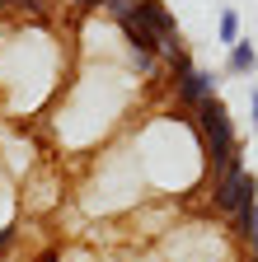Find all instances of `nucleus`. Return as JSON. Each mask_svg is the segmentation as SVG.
<instances>
[{"label":"nucleus","instance_id":"9","mask_svg":"<svg viewBox=\"0 0 258 262\" xmlns=\"http://www.w3.org/2000/svg\"><path fill=\"white\" fill-rule=\"evenodd\" d=\"M249 126H253V136H258V84L249 89Z\"/></svg>","mask_w":258,"mask_h":262},{"label":"nucleus","instance_id":"4","mask_svg":"<svg viewBox=\"0 0 258 262\" xmlns=\"http://www.w3.org/2000/svg\"><path fill=\"white\" fill-rule=\"evenodd\" d=\"M225 71H230V75H253V71H258V47H253L249 38H240V42L230 47V56H225Z\"/></svg>","mask_w":258,"mask_h":262},{"label":"nucleus","instance_id":"11","mask_svg":"<svg viewBox=\"0 0 258 262\" xmlns=\"http://www.w3.org/2000/svg\"><path fill=\"white\" fill-rule=\"evenodd\" d=\"M66 5H80V10H94V0H66Z\"/></svg>","mask_w":258,"mask_h":262},{"label":"nucleus","instance_id":"7","mask_svg":"<svg viewBox=\"0 0 258 262\" xmlns=\"http://www.w3.org/2000/svg\"><path fill=\"white\" fill-rule=\"evenodd\" d=\"M94 10H99L104 19H117V14L132 10V0H94Z\"/></svg>","mask_w":258,"mask_h":262},{"label":"nucleus","instance_id":"10","mask_svg":"<svg viewBox=\"0 0 258 262\" xmlns=\"http://www.w3.org/2000/svg\"><path fill=\"white\" fill-rule=\"evenodd\" d=\"M24 5H28V10H43L47 0H19V10H24Z\"/></svg>","mask_w":258,"mask_h":262},{"label":"nucleus","instance_id":"2","mask_svg":"<svg viewBox=\"0 0 258 262\" xmlns=\"http://www.w3.org/2000/svg\"><path fill=\"white\" fill-rule=\"evenodd\" d=\"M207 202L216 215L235 220L244 215L253 202H258V178L244 169V164H225V169H211L207 173Z\"/></svg>","mask_w":258,"mask_h":262},{"label":"nucleus","instance_id":"5","mask_svg":"<svg viewBox=\"0 0 258 262\" xmlns=\"http://www.w3.org/2000/svg\"><path fill=\"white\" fill-rule=\"evenodd\" d=\"M230 225L240 229V239H244V248H249V257H253V253H258V202H253L244 215H235Z\"/></svg>","mask_w":258,"mask_h":262},{"label":"nucleus","instance_id":"8","mask_svg":"<svg viewBox=\"0 0 258 262\" xmlns=\"http://www.w3.org/2000/svg\"><path fill=\"white\" fill-rule=\"evenodd\" d=\"M14 239H19V225H14V220H5V225H0V257L14 248Z\"/></svg>","mask_w":258,"mask_h":262},{"label":"nucleus","instance_id":"3","mask_svg":"<svg viewBox=\"0 0 258 262\" xmlns=\"http://www.w3.org/2000/svg\"><path fill=\"white\" fill-rule=\"evenodd\" d=\"M169 71H174V103L183 108V113H197L207 98H216V75H207V71H197V66L188 61V52H178V56H169L165 61Z\"/></svg>","mask_w":258,"mask_h":262},{"label":"nucleus","instance_id":"1","mask_svg":"<svg viewBox=\"0 0 258 262\" xmlns=\"http://www.w3.org/2000/svg\"><path fill=\"white\" fill-rule=\"evenodd\" d=\"M192 126H197V141H202V155H207V173L225 169V164H240V136H235V122H230L221 98H207L192 113Z\"/></svg>","mask_w":258,"mask_h":262},{"label":"nucleus","instance_id":"6","mask_svg":"<svg viewBox=\"0 0 258 262\" xmlns=\"http://www.w3.org/2000/svg\"><path fill=\"white\" fill-rule=\"evenodd\" d=\"M216 38L225 42V47H235L244 33H240V14L235 10H221V19H216Z\"/></svg>","mask_w":258,"mask_h":262}]
</instances>
